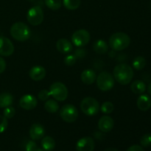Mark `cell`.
I'll list each match as a JSON object with an SVG mask.
<instances>
[{"label":"cell","instance_id":"obj_4","mask_svg":"<svg viewBox=\"0 0 151 151\" xmlns=\"http://www.w3.org/2000/svg\"><path fill=\"white\" fill-rule=\"evenodd\" d=\"M81 109L84 114L88 116H92L99 112L100 105L98 101L94 97H87L83 99L81 101Z\"/></svg>","mask_w":151,"mask_h":151},{"label":"cell","instance_id":"obj_13","mask_svg":"<svg viewBox=\"0 0 151 151\" xmlns=\"http://www.w3.org/2000/svg\"><path fill=\"white\" fill-rule=\"evenodd\" d=\"M114 119L109 116H103L100 117L98 121V128L102 132H110L114 128Z\"/></svg>","mask_w":151,"mask_h":151},{"label":"cell","instance_id":"obj_14","mask_svg":"<svg viewBox=\"0 0 151 151\" xmlns=\"http://www.w3.org/2000/svg\"><path fill=\"white\" fill-rule=\"evenodd\" d=\"M45 129L44 126L39 123L32 125L29 129V136L32 140H40L44 137Z\"/></svg>","mask_w":151,"mask_h":151},{"label":"cell","instance_id":"obj_10","mask_svg":"<svg viewBox=\"0 0 151 151\" xmlns=\"http://www.w3.org/2000/svg\"><path fill=\"white\" fill-rule=\"evenodd\" d=\"M14 52V46L9 38L0 36V56L8 57Z\"/></svg>","mask_w":151,"mask_h":151},{"label":"cell","instance_id":"obj_22","mask_svg":"<svg viewBox=\"0 0 151 151\" xmlns=\"http://www.w3.org/2000/svg\"><path fill=\"white\" fill-rule=\"evenodd\" d=\"M41 146L44 150L52 151L54 150L55 147V142L51 137H43L41 140Z\"/></svg>","mask_w":151,"mask_h":151},{"label":"cell","instance_id":"obj_26","mask_svg":"<svg viewBox=\"0 0 151 151\" xmlns=\"http://www.w3.org/2000/svg\"><path fill=\"white\" fill-rule=\"evenodd\" d=\"M45 4L52 10H58L61 7V0H45Z\"/></svg>","mask_w":151,"mask_h":151},{"label":"cell","instance_id":"obj_39","mask_svg":"<svg viewBox=\"0 0 151 151\" xmlns=\"http://www.w3.org/2000/svg\"><path fill=\"white\" fill-rule=\"evenodd\" d=\"M36 151H46V150H44V149H41V148H38L37 149V150Z\"/></svg>","mask_w":151,"mask_h":151},{"label":"cell","instance_id":"obj_1","mask_svg":"<svg viewBox=\"0 0 151 151\" xmlns=\"http://www.w3.org/2000/svg\"><path fill=\"white\" fill-rule=\"evenodd\" d=\"M113 76L115 81L121 85H127L134 78V70L127 63H119L116 65L113 71Z\"/></svg>","mask_w":151,"mask_h":151},{"label":"cell","instance_id":"obj_3","mask_svg":"<svg viewBox=\"0 0 151 151\" xmlns=\"http://www.w3.org/2000/svg\"><path fill=\"white\" fill-rule=\"evenodd\" d=\"M10 35L18 41H25L29 38L31 31L29 27L23 22H16L10 28Z\"/></svg>","mask_w":151,"mask_h":151},{"label":"cell","instance_id":"obj_36","mask_svg":"<svg viewBox=\"0 0 151 151\" xmlns=\"http://www.w3.org/2000/svg\"><path fill=\"white\" fill-rule=\"evenodd\" d=\"M127 151H145V150L142 146L132 145L127 150Z\"/></svg>","mask_w":151,"mask_h":151},{"label":"cell","instance_id":"obj_6","mask_svg":"<svg viewBox=\"0 0 151 151\" xmlns=\"http://www.w3.org/2000/svg\"><path fill=\"white\" fill-rule=\"evenodd\" d=\"M50 95L58 101H64L68 97V88L60 82H55L50 87Z\"/></svg>","mask_w":151,"mask_h":151},{"label":"cell","instance_id":"obj_29","mask_svg":"<svg viewBox=\"0 0 151 151\" xmlns=\"http://www.w3.org/2000/svg\"><path fill=\"white\" fill-rule=\"evenodd\" d=\"M15 114H16V110L11 106H8L7 108H4V110L3 111V115L7 119H11V118H13Z\"/></svg>","mask_w":151,"mask_h":151},{"label":"cell","instance_id":"obj_11","mask_svg":"<svg viewBox=\"0 0 151 151\" xmlns=\"http://www.w3.org/2000/svg\"><path fill=\"white\" fill-rule=\"evenodd\" d=\"M19 105H20L21 108L24 110H32L38 105V100L33 95L25 94L23 97H21L20 100H19Z\"/></svg>","mask_w":151,"mask_h":151},{"label":"cell","instance_id":"obj_27","mask_svg":"<svg viewBox=\"0 0 151 151\" xmlns=\"http://www.w3.org/2000/svg\"><path fill=\"white\" fill-rule=\"evenodd\" d=\"M114 109V106L113 103L111 102H105L100 107L101 111L106 114H109L112 113Z\"/></svg>","mask_w":151,"mask_h":151},{"label":"cell","instance_id":"obj_34","mask_svg":"<svg viewBox=\"0 0 151 151\" xmlns=\"http://www.w3.org/2000/svg\"><path fill=\"white\" fill-rule=\"evenodd\" d=\"M74 55L76 57V58H83L86 55V51L83 49H78L75 51Z\"/></svg>","mask_w":151,"mask_h":151},{"label":"cell","instance_id":"obj_17","mask_svg":"<svg viewBox=\"0 0 151 151\" xmlns=\"http://www.w3.org/2000/svg\"><path fill=\"white\" fill-rule=\"evenodd\" d=\"M137 107L140 111H147L151 107V99L147 94H142L137 99Z\"/></svg>","mask_w":151,"mask_h":151},{"label":"cell","instance_id":"obj_18","mask_svg":"<svg viewBox=\"0 0 151 151\" xmlns=\"http://www.w3.org/2000/svg\"><path fill=\"white\" fill-rule=\"evenodd\" d=\"M81 81L86 85H91L94 83L97 78L95 72L92 69H86L81 74Z\"/></svg>","mask_w":151,"mask_h":151},{"label":"cell","instance_id":"obj_23","mask_svg":"<svg viewBox=\"0 0 151 151\" xmlns=\"http://www.w3.org/2000/svg\"><path fill=\"white\" fill-rule=\"evenodd\" d=\"M44 109L48 113H55L59 109L58 103L55 100H52V99L49 100L48 99L44 104Z\"/></svg>","mask_w":151,"mask_h":151},{"label":"cell","instance_id":"obj_8","mask_svg":"<svg viewBox=\"0 0 151 151\" xmlns=\"http://www.w3.org/2000/svg\"><path fill=\"white\" fill-rule=\"evenodd\" d=\"M27 19L30 24L38 26L44 21V11L39 6L31 7L27 14Z\"/></svg>","mask_w":151,"mask_h":151},{"label":"cell","instance_id":"obj_15","mask_svg":"<svg viewBox=\"0 0 151 151\" xmlns=\"http://www.w3.org/2000/svg\"><path fill=\"white\" fill-rule=\"evenodd\" d=\"M46 69L41 66H35L30 69L29 75L32 80L35 81H40L46 77Z\"/></svg>","mask_w":151,"mask_h":151},{"label":"cell","instance_id":"obj_5","mask_svg":"<svg viewBox=\"0 0 151 151\" xmlns=\"http://www.w3.org/2000/svg\"><path fill=\"white\" fill-rule=\"evenodd\" d=\"M97 86L103 91H110L114 86L115 80L114 76L108 72H102L96 78Z\"/></svg>","mask_w":151,"mask_h":151},{"label":"cell","instance_id":"obj_35","mask_svg":"<svg viewBox=\"0 0 151 151\" xmlns=\"http://www.w3.org/2000/svg\"><path fill=\"white\" fill-rule=\"evenodd\" d=\"M6 69V62L3 58L0 57V74L3 73Z\"/></svg>","mask_w":151,"mask_h":151},{"label":"cell","instance_id":"obj_32","mask_svg":"<svg viewBox=\"0 0 151 151\" xmlns=\"http://www.w3.org/2000/svg\"><path fill=\"white\" fill-rule=\"evenodd\" d=\"M7 125H8V122L7 118L0 115V134L3 133L7 129Z\"/></svg>","mask_w":151,"mask_h":151},{"label":"cell","instance_id":"obj_12","mask_svg":"<svg viewBox=\"0 0 151 151\" xmlns=\"http://www.w3.org/2000/svg\"><path fill=\"white\" fill-rule=\"evenodd\" d=\"M94 149V141L90 137L81 138L76 144V150L78 151H93Z\"/></svg>","mask_w":151,"mask_h":151},{"label":"cell","instance_id":"obj_16","mask_svg":"<svg viewBox=\"0 0 151 151\" xmlns=\"http://www.w3.org/2000/svg\"><path fill=\"white\" fill-rule=\"evenodd\" d=\"M56 48L58 51L63 54H68L72 51V44L66 38H60L56 43Z\"/></svg>","mask_w":151,"mask_h":151},{"label":"cell","instance_id":"obj_25","mask_svg":"<svg viewBox=\"0 0 151 151\" xmlns=\"http://www.w3.org/2000/svg\"><path fill=\"white\" fill-rule=\"evenodd\" d=\"M145 65L146 60L142 56H138V57L135 58L133 60L132 66L136 70H142V69H144Z\"/></svg>","mask_w":151,"mask_h":151},{"label":"cell","instance_id":"obj_9","mask_svg":"<svg viewBox=\"0 0 151 151\" xmlns=\"http://www.w3.org/2000/svg\"><path fill=\"white\" fill-rule=\"evenodd\" d=\"M90 34L83 29L75 31L72 35V41L75 46L78 47H83L87 45L90 41Z\"/></svg>","mask_w":151,"mask_h":151},{"label":"cell","instance_id":"obj_30","mask_svg":"<svg viewBox=\"0 0 151 151\" xmlns=\"http://www.w3.org/2000/svg\"><path fill=\"white\" fill-rule=\"evenodd\" d=\"M50 91L46 89H43L41 91H39L38 94V98L41 101H46L49 99V97H50Z\"/></svg>","mask_w":151,"mask_h":151},{"label":"cell","instance_id":"obj_21","mask_svg":"<svg viewBox=\"0 0 151 151\" xmlns=\"http://www.w3.org/2000/svg\"><path fill=\"white\" fill-rule=\"evenodd\" d=\"M13 103V97L8 92L1 93L0 94V108H7L10 106Z\"/></svg>","mask_w":151,"mask_h":151},{"label":"cell","instance_id":"obj_20","mask_svg":"<svg viewBox=\"0 0 151 151\" xmlns=\"http://www.w3.org/2000/svg\"><path fill=\"white\" fill-rule=\"evenodd\" d=\"M146 85L142 81L137 80L131 83V89L133 93L137 94H142L146 91Z\"/></svg>","mask_w":151,"mask_h":151},{"label":"cell","instance_id":"obj_38","mask_svg":"<svg viewBox=\"0 0 151 151\" xmlns=\"http://www.w3.org/2000/svg\"><path fill=\"white\" fill-rule=\"evenodd\" d=\"M147 91H148L149 94L151 96V83L149 84L148 86H147Z\"/></svg>","mask_w":151,"mask_h":151},{"label":"cell","instance_id":"obj_24","mask_svg":"<svg viewBox=\"0 0 151 151\" xmlns=\"http://www.w3.org/2000/svg\"><path fill=\"white\" fill-rule=\"evenodd\" d=\"M63 4L65 8L69 10H75L81 6V0H63Z\"/></svg>","mask_w":151,"mask_h":151},{"label":"cell","instance_id":"obj_31","mask_svg":"<svg viewBox=\"0 0 151 151\" xmlns=\"http://www.w3.org/2000/svg\"><path fill=\"white\" fill-rule=\"evenodd\" d=\"M77 58L74 55H69L66 56V58H64V63L66 65V66H73L74 64L76 62Z\"/></svg>","mask_w":151,"mask_h":151},{"label":"cell","instance_id":"obj_33","mask_svg":"<svg viewBox=\"0 0 151 151\" xmlns=\"http://www.w3.org/2000/svg\"><path fill=\"white\" fill-rule=\"evenodd\" d=\"M38 149L37 147L36 143L34 141H29L26 145V147H25V150L26 151H36Z\"/></svg>","mask_w":151,"mask_h":151},{"label":"cell","instance_id":"obj_19","mask_svg":"<svg viewBox=\"0 0 151 151\" xmlns=\"http://www.w3.org/2000/svg\"><path fill=\"white\" fill-rule=\"evenodd\" d=\"M93 50L97 54L103 55L109 51V45L103 40H97L93 44Z\"/></svg>","mask_w":151,"mask_h":151},{"label":"cell","instance_id":"obj_28","mask_svg":"<svg viewBox=\"0 0 151 151\" xmlns=\"http://www.w3.org/2000/svg\"><path fill=\"white\" fill-rule=\"evenodd\" d=\"M140 144L142 147H147L151 145V134H146L140 139Z\"/></svg>","mask_w":151,"mask_h":151},{"label":"cell","instance_id":"obj_2","mask_svg":"<svg viewBox=\"0 0 151 151\" xmlns=\"http://www.w3.org/2000/svg\"><path fill=\"white\" fill-rule=\"evenodd\" d=\"M131 43V38L125 32L114 33L109 38V46L114 51H122L125 50Z\"/></svg>","mask_w":151,"mask_h":151},{"label":"cell","instance_id":"obj_37","mask_svg":"<svg viewBox=\"0 0 151 151\" xmlns=\"http://www.w3.org/2000/svg\"><path fill=\"white\" fill-rule=\"evenodd\" d=\"M103 151H119L118 150H116V148H113V147H109V148L106 149L105 150Z\"/></svg>","mask_w":151,"mask_h":151},{"label":"cell","instance_id":"obj_7","mask_svg":"<svg viewBox=\"0 0 151 151\" xmlns=\"http://www.w3.org/2000/svg\"><path fill=\"white\" fill-rule=\"evenodd\" d=\"M60 116L63 121L68 123L74 122L78 116V109L72 104H66L60 111Z\"/></svg>","mask_w":151,"mask_h":151}]
</instances>
